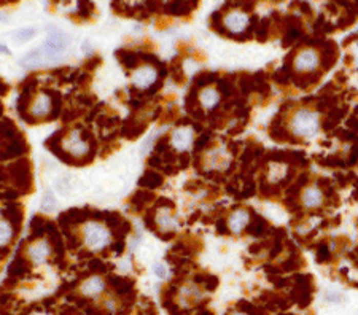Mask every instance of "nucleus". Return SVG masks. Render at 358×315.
<instances>
[{"label":"nucleus","instance_id":"7ed1b4c3","mask_svg":"<svg viewBox=\"0 0 358 315\" xmlns=\"http://www.w3.org/2000/svg\"><path fill=\"white\" fill-rule=\"evenodd\" d=\"M70 42H72V38L69 34L61 32V30H54V32H51L48 37H46L45 43L40 46V48L43 50L46 57L50 59L51 66H54V64H57V62H61L62 54H64L70 46Z\"/></svg>","mask_w":358,"mask_h":315},{"label":"nucleus","instance_id":"6e6552de","mask_svg":"<svg viewBox=\"0 0 358 315\" xmlns=\"http://www.w3.org/2000/svg\"><path fill=\"white\" fill-rule=\"evenodd\" d=\"M156 78H158V72L156 69H154L153 66H142V67H138L132 76H131V80H132V85L137 86L138 89H147L150 88L154 82H156Z\"/></svg>","mask_w":358,"mask_h":315},{"label":"nucleus","instance_id":"9d476101","mask_svg":"<svg viewBox=\"0 0 358 315\" xmlns=\"http://www.w3.org/2000/svg\"><path fill=\"white\" fill-rule=\"evenodd\" d=\"M19 66L24 67V69H40V67L51 66V62H50L48 57H46V54L43 53V50L38 46V48L30 50L29 53H26L21 57Z\"/></svg>","mask_w":358,"mask_h":315},{"label":"nucleus","instance_id":"2eb2a0df","mask_svg":"<svg viewBox=\"0 0 358 315\" xmlns=\"http://www.w3.org/2000/svg\"><path fill=\"white\" fill-rule=\"evenodd\" d=\"M325 201V196L322 190H319L317 186H307L306 190L301 193V202L303 206L307 209H317L320 207Z\"/></svg>","mask_w":358,"mask_h":315},{"label":"nucleus","instance_id":"ddd939ff","mask_svg":"<svg viewBox=\"0 0 358 315\" xmlns=\"http://www.w3.org/2000/svg\"><path fill=\"white\" fill-rule=\"evenodd\" d=\"M154 222H156L158 228L163 232H172L178 228V220L177 216L170 212L169 209H160L154 216Z\"/></svg>","mask_w":358,"mask_h":315},{"label":"nucleus","instance_id":"4468645a","mask_svg":"<svg viewBox=\"0 0 358 315\" xmlns=\"http://www.w3.org/2000/svg\"><path fill=\"white\" fill-rule=\"evenodd\" d=\"M248 223H250V213L247 209H236L228 218V226L234 234L242 232Z\"/></svg>","mask_w":358,"mask_h":315},{"label":"nucleus","instance_id":"a878e982","mask_svg":"<svg viewBox=\"0 0 358 315\" xmlns=\"http://www.w3.org/2000/svg\"><path fill=\"white\" fill-rule=\"evenodd\" d=\"M34 315H48V313H34Z\"/></svg>","mask_w":358,"mask_h":315},{"label":"nucleus","instance_id":"5701e85b","mask_svg":"<svg viewBox=\"0 0 358 315\" xmlns=\"http://www.w3.org/2000/svg\"><path fill=\"white\" fill-rule=\"evenodd\" d=\"M0 53H2V54H10V50L7 48L4 43H0Z\"/></svg>","mask_w":358,"mask_h":315},{"label":"nucleus","instance_id":"423d86ee","mask_svg":"<svg viewBox=\"0 0 358 315\" xmlns=\"http://www.w3.org/2000/svg\"><path fill=\"white\" fill-rule=\"evenodd\" d=\"M62 147H64V150L75 156V158H82L85 154H88L89 151V144L88 142H85L80 135V132H76V131H72L66 139L64 142H62Z\"/></svg>","mask_w":358,"mask_h":315},{"label":"nucleus","instance_id":"f3484780","mask_svg":"<svg viewBox=\"0 0 358 315\" xmlns=\"http://www.w3.org/2000/svg\"><path fill=\"white\" fill-rule=\"evenodd\" d=\"M199 102L204 108L212 110V108H215L216 105L220 104V92L216 91L213 86H206L199 92Z\"/></svg>","mask_w":358,"mask_h":315},{"label":"nucleus","instance_id":"6ab92c4d","mask_svg":"<svg viewBox=\"0 0 358 315\" xmlns=\"http://www.w3.org/2000/svg\"><path fill=\"white\" fill-rule=\"evenodd\" d=\"M37 27H23V29H18L16 32H13V40H16L19 43H24V42H29L32 40L35 35H37Z\"/></svg>","mask_w":358,"mask_h":315},{"label":"nucleus","instance_id":"a211bd4d","mask_svg":"<svg viewBox=\"0 0 358 315\" xmlns=\"http://www.w3.org/2000/svg\"><path fill=\"white\" fill-rule=\"evenodd\" d=\"M105 283L101 277H89L88 280L83 282L82 285V293L85 296H97L104 291Z\"/></svg>","mask_w":358,"mask_h":315},{"label":"nucleus","instance_id":"9b49d317","mask_svg":"<svg viewBox=\"0 0 358 315\" xmlns=\"http://www.w3.org/2000/svg\"><path fill=\"white\" fill-rule=\"evenodd\" d=\"M202 299V291L194 283H185L178 291V301L182 307H193Z\"/></svg>","mask_w":358,"mask_h":315},{"label":"nucleus","instance_id":"20e7f679","mask_svg":"<svg viewBox=\"0 0 358 315\" xmlns=\"http://www.w3.org/2000/svg\"><path fill=\"white\" fill-rule=\"evenodd\" d=\"M320 66V54L314 48L301 50L294 57V69L298 72H314Z\"/></svg>","mask_w":358,"mask_h":315},{"label":"nucleus","instance_id":"f03ea898","mask_svg":"<svg viewBox=\"0 0 358 315\" xmlns=\"http://www.w3.org/2000/svg\"><path fill=\"white\" fill-rule=\"evenodd\" d=\"M83 242L91 250H102L112 242V232L101 222H86L82 228Z\"/></svg>","mask_w":358,"mask_h":315},{"label":"nucleus","instance_id":"0eeeda50","mask_svg":"<svg viewBox=\"0 0 358 315\" xmlns=\"http://www.w3.org/2000/svg\"><path fill=\"white\" fill-rule=\"evenodd\" d=\"M194 142V131L190 126H182V128L175 129L170 135V144L177 151H186L190 150Z\"/></svg>","mask_w":358,"mask_h":315},{"label":"nucleus","instance_id":"f257e3e1","mask_svg":"<svg viewBox=\"0 0 358 315\" xmlns=\"http://www.w3.org/2000/svg\"><path fill=\"white\" fill-rule=\"evenodd\" d=\"M290 131L301 139H314L320 131V116L309 108H300L290 120Z\"/></svg>","mask_w":358,"mask_h":315},{"label":"nucleus","instance_id":"393cba45","mask_svg":"<svg viewBox=\"0 0 358 315\" xmlns=\"http://www.w3.org/2000/svg\"><path fill=\"white\" fill-rule=\"evenodd\" d=\"M232 315H247V313H245V312H234Z\"/></svg>","mask_w":358,"mask_h":315},{"label":"nucleus","instance_id":"39448f33","mask_svg":"<svg viewBox=\"0 0 358 315\" xmlns=\"http://www.w3.org/2000/svg\"><path fill=\"white\" fill-rule=\"evenodd\" d=\"M248 24H250V18H248V14L242 10H229L225 18H223V26L229 30V32L232 34H241L244 32V30L248 27Z\"/></svg>","mask_w":358,"mask_h":315},{"label":"nucleus","instance_id":"412c9836","mask_svg":"<svg viewBox=\"0 0 358 315\" xmlns=\"http://www.w3.org/2000/svg\"><path fill=\"white\" fill-rule=\"evenodd\" d=\"M13 229L11 225L7 222H0V245H7L11 241Z\"/></svg>","mask_w":358,"mask_h":315},{"label":"nucleus","instance_id":"dca6fc26","mask_svg":"<svg viewBox=\"0 0 358 315\" xmlns=\"http://www.w3.org/2000/svg\"><path fill=\"white\" fill-rule=\"evenodd\" d=\"M206 160H207V166L210 167V169H216V170H222V169H225V167H228V164H229V161H231V158H229V154L223 150V148H218V150H212V151H209L207 153V156H206Z\"/></svg>","mask_w":358,"mask_h":315},{"label":"nucleus","instance_id":"4be33fe9","mask_svg":"<svg viewBox=\"0 0 358 315\" xmlns=\"http://www.w3.org/2000/svg\"><path fill=\"white\" fill-rule=\"evenodd\" d=\"M153 269H154V272H156V275H158L160 279H166V277H167V267H166L164 264L156 263V264L153 266Z\"/></svg>","mask_w":358,"mask_h":315},{"label":"nucleus","instance_id":"b1692460","mask_svg":"<svg viewBox=\"0 0 358 315\" xmlns=\"http://www.w3.org/2000/svg\"><path fill=\"white\" fill-rule=\"evenodd\" d=\"M0 23H8V18L5 13H0Z\"/></svg>","mask_w":358,"mask_h":315},{"label":"nucleus","instance_id":"f8f14e48","mask_svg":"<svg viewBox=\"0 0 358 315\" xmlns=\"http://www.w3.org/2000/svg\"><path fill=\"white\" fill-rule=\"evenodd\" d=\"M29 112L34 118L48 116V113L51 112V99H50V96H46V94H38V96H35L32 99V102H30Z\"/></svg>","mask_w":358,"mask_h":315},{"label":"nucleus","instance_id":"aec40b11","mask_svg":"<svg viewBox=\"0 0 358 315\" xmlns=\"http://www.w3.org/2000/svg\"><path fill=\"white\" fill-rule=\"evenodd\" d=\"M56 206H57V202H56L54 194L50 193V191H46L43 194V198H42V210L43 212H51V210L56 209Z\"/></svg>","mask_w":358,"mask_h":315},{"label":"nucleus","instance_id":"1a4fd4ad","mask_svg":"<svg viewBox=\"0 0 358 315\" xmlns=\"http://www.w3.org/2000/svg\"><path fill=\"white\" fill-rule=\"evenodd\" d=\"M51 255V245L48 241L38 239L34 244H30L27 247V258L32 261L34 264H42Z\"/></svg>","mask_w":358,"mask_h":315}]
</instances>
